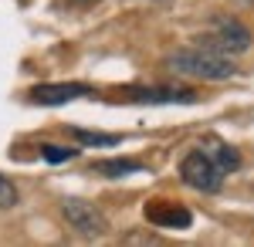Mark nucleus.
<instances>
[{
	"label": "nucleus",
	"instance_id": "1",
	"mask_svg": "<svg viewBox=\"0 0 254 247\" xmlns=\"http://www.w3.org/2000/svg\"><path fill=\"white\" fill-rule=\"evenodd\" d=\"M237 163H241L237 149H231L220 139H203L196 149H190L180 159V180L187 186H193V190L210 193L224 183L227 173L237 170Z\"/></svg>",
	"mask_w": 254,
	"mask_h": 247
},
{
	"label": "nucleus",
	"instance_id": "2",
	"mask_svg": "<svg viewBox=\"0 0 254 247\" xmlns=\"http://www.w3.org/2000/svg\"><path fill=\"white\" fill-rule=\"evenodd\" d=\"M166 68L173 75H187V78H200V81H224L234 78L237 64L227 55H217L210 48H187V51H173L166 58Z\"/></svg>",
	"mask_w": 254,
	"mask_h": 247
},
{
	"label": "nucleus",
	"instance_id": "3",
	"mask_svg": "<svg viewBox=\"0 0 254 247\" xmlns=\"http://www.w3.org/2000/svg\"><path fill=\"white\" fill-rule=\"evenodd\" d=\"M61 220L68 224V230H71V234H78V237H85V241H95V237H102V234L109 230L105 213H102L95 203L78 200V196L61 200Z\"/></svg>",
	"mask_w": 254,
	"mask_h": 247
},
{
	"label": "nucleus",
	"instance_id": "4",
	"mask_svg": "<svg viewBox=\"0 0 254 247\" xmlns=\"http://www.w3.org/2000/svg\"><path fill=\"white\" fill-rule=\"evenodd\" d=\"M200 48H210L217 55H244L248 48H251V31L244 27V24H237V20H217L214 27L207 31V34H200L196 38Z\"/></svg>",
	"mask_w": 254,
	"mask_h": 247
},
{
	"label": "nucleus",
	"instance_id": "5",
	"mask_svg": "<svg viewBox=\"0 0 254 247\" xmlns=\"http://www.w3.org/2000/svg\"><path fill=\"white\" fill-rule=\"evenodd\" d=\"M92 92L88 85H78V81H51V85H34L31 92H27V102L31 105H48V109H55V105H68V102H78Z\"/></svg>",
	"mask_w": 254,
	"mask_h": 247
},
{
	"label": "nucleus",
	"instance_id": "6",
	"mask_svg": "<svg viewBox=\"0 0 254 247\" xmlns=\"http://www.w3.org/2000/svg\"><path fill=\"white\" fill-rule=\"evenodd\" d=\"M146 220L156 227H170V230H187L193 224V213L180 203H149L146 207Z\"/></svg>",
	"mask_w": 254,
	"mask_h": 247
},
{
	"label": "nucleus",
	"instance_id": "7",
	"mask_svg": "<svg viewBox=\"0 0 254 247\" xmlns=\"http://www.w3.org/2000/svg\"><path fill=\"white\" fill-rule=\"evenodd\" d=\"M132 102H146V105H180V102H196L190 88H129Z\"/></svg>",
	"mask_w": 254,
	"mask_h": 247
},
{
	"label": "nucleus",
	"instance_id": "8",
	"mask_svg": "<svg viewBox=\"0 0 254 247\" xmlns=\"http://www.w3.org/2000/svg\"><path fill=\"white\" fill-rule=\"evenodd\" d=\"M146 166L139 159H102L92 166V173L98 176H109V180H119V176H132V173H142Z\"/></svg>",
	"mask_w": 254,
	"mask_h": 247
},
{
	"label": "nucleus",
	"instance_id": "9",
	"mask_svg": "<svg viewBox=\"0 0 254 247\" xmlns=\"http://www.w3.org/2000/svg\"><path fill=\"white\" fill-rule=\"evenodd\" d=\"M71 135L78 139L81 146H116L122 135L116 132H88V129H71Z\"/></svg>",
	"mask_w": 254,
	"mask_h": 247
},
{
	"label": "nucleus",
	"instance_id": "10",
	"mask_svg": "<svg viewBox=\"0 0 254 247\" xmlns=\"http://www.w3.org/2000/svg\"><path fill=\"white\" fill-rule=\"evenodd\" d=\"M78 156V149L75 146H41V159L44 163H68V159H75Z\"/></svg>",
	"mask_w": 254,
	"mask_h": 247
},
{
	"label": "nucleus",
	"instance_id": "11",
	"mask_svg": "<svg viewBox=\"0 0 254 247\" xmlns=\"http://www.w3.org/2000/svg\"><path fill=\"white\" fill-rule=\"evenodd\" d=\"M17 200H20V196H17V186H14V183H10V180L0 173V210L17 207Z\"/></svg>",
	"mask_w": 254,
	"mask_h": 247
},
{
	"label": "nucleus",
	"instance_id": "12",
	"mask_svg": "<svg viewBox=\"0 0 254 247\" xmlns=\"http://www.w3.org/2000/svg\"><path fill=\"white\" fill-rule=\"evenodd\" d=\"M71 3H75V7H92L95 0H71Z\"/></svg>",
	"mask_w": 254,
	"mask_h": 247
},
{
	"label": "nucleus",
	"instance_id": "13",
	"mask_svg": "<svg viewBox=\"0 0 254 247\" xmlns=\"http://www.w3.org/2000/svg\"><path fill=\"white\" fill-rule=\"evenodd\" d=\"M237 3H254V0H237Z\"/></svg>",
	"mask_w": 254,
	"mask_h": 247
}]
</instances>
